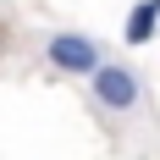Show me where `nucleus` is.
<instances>
[{"label":"nucleus","instance_id":"obj_2","mask_svg":"<svg viewBox=\"0 0 160 160\" xmlns=\"http://www.w3.org/2000/svg\"><path fill=\"white\" fill-rule=\"evenodd\" d=\"M44 55H50V66H61V72H88V78L105 66L99 61V44L88 39V33H55V39L44 44Z\"/></svg>","mask_w":160,"mask_h":160},{"label":"nucleus","instance_id":"obj_3","mask_svg":"<svg viewBox=\"0 0 160 160\" xmlns=\"http://www.w3.org/2000/svg\"><path fill=\"white\" fill-rule=\"evenodd\" d=\"M155 22H160V0H138L132 17H127V44H144L155 33Z\"/></svg>","mask_w":160,"mask_h":160},{"label":"nucleus","instance_id":"obj_1","mask_svg":"<svg viewBox=\"0 0 160 160\" xmlns=\"http://www.w3.org/2000/svg\"><path fill=\"white\" fill-rule=\"evenodd\" d=\"M94 99H99V111H132L144 99V83L127 66H99L94 72Z\"/></svg>","mask_w":160,"mask_h":160}]
</instances>
